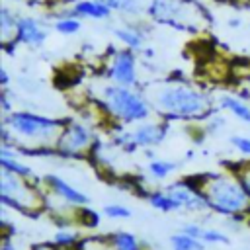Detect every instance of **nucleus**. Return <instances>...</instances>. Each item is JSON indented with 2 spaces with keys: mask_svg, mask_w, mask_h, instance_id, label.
<instances>
[{
  "mask_svg": "<svg viewBox=\"0 0 250 250\" xmlns=\"http://www.w3.org/2000/svg\"><path fill=\"white\" fill-rule=\"evenodd\" d=\"M172 250H203V244L199 238H193L186 232L172 236Z\"/></svg>",
  "mask_w": 250,
  "mask_h": 250,
  "instance_id": "nucleus-16",
  "label": "nucleus"
},
{
  "mask_svg": "<svg viewBox=\"0 0 250 250\" xmlns=\"http://www.w3.org/2000/svg\"><path fill=\"white\" fill-rule=\"evenodd\" d=\"M55 29L59 33H62V35H72V33H76L80 29V21L76 18H72V16H64V18H59L57 20Z\"/></svg>",
  "mask_w": 250,
  "mask_h": 250,
  "instance_id": "nucleus-19",
  "label": "nucleus"
},
{
  "mask_svg": "<svg viewBox=\"0 0 250 250\" xmlns=\"http://www.w3.org/2000/svg\"><path fill=\"white\" fill-rule=\"evenodd\" d=\"M104 4H107L111 10H119V12H129L135 14L143 8L145 0H102Z\"/></svg>",
  "mask_w": 250,
  "mask_h": 250,
  "instance_id": "nucleus-17",
  "label": "nucleus"
},
{
  "mask_svg": "<svg viewBox=\"0 0 250 250\" xmlns=\"http://www.w3.org/2000/svg\"><path fill=\"white\" fill-rule=\"evenodd\" d=\"M164 133H166V129L160 127V125H154V123L141 125V127H137L131 133V145L133 146H152V145H158L164 139Z\"/></svg>",
  "mask_w": 250,
  "mask_h": 250,
  "instance_id": "nucleus-10",
  "label": "nucleus"
},
{
  "mask_svg": "<svg viewBox=\"0 0 250 250\" xmlns=\"http://www.w3.org/2000/svg\"><path fill=\"white\" fill-rule=\"evenodd\" d=\"M230 143H232L242 154H250V139H248V137H240V135H236V137L230 139Z\"/></svg>",
  "mask_w": 250,
  "mask_h": 250,
  "instance_id": "nucleus-24",
  "label": "nucleus"
},
{
  "mask_svg": "<svg viewBox=\"0 0 250 250\" xmlns=\"http://www.w3.org/2000/svg\"><path fill=\"white\" fill-rule=\"evenodd\" d=\"M248 191L242 184L229 178H213L205 186V201L223 215H234L248 205Z\"/></svg>",
  "mask_w": 250,
  "mask_h": 250,
  "instance_id": "nucleus-2",
  "label": "nucleus"
},
{
  "mask_svg": "<svg viewBox=\"0 0 250 250\" xmlns=\"http://www.w3.org/2000/svg\"><path fill=\"white\" fill-rule=\"evenodd\" d=\"M221 105L225 109H229L234 117H238L240 121H246L250 123V105L246 102H242L240 98H234V96H223L221 98Z\"/></svg>",
  "mask_w": 250,
  "mask_h": 250,
  "instance_id": "nucleus-12",
  "label": "nucleus"
},
{
  "mask_svg": "<svg viewBox=\"0 0 250 250\" xmlns=\"http://www.w3.org/2000/svg\"><path fill=\"white\" fill-rule=\"evenodd\" d=\"M242 186H244V189L248 191V195H250V170L242 176Z\"/></svg>",
  "mask_w": 250,
  "mask_h": 250,
  "instance_id": "nucleus-27",
  "label": "nucleus"
},
{
  "mask_svg": "<svg viewBox=\"0 0 250 250\" xmlns=\"http://www.w3.org/2000/svg\"><path fill=\"white\" fill-rule=\"evenodd\" d=\"M74 238H76V232H66V230H59V232H57V236H55V240H57L59 244H62V246L72 244V242H74Z\"/></svg>",
  "mask_w": 250,
  "mask_h": 250,
  "instance_id": "nucleus-25",
  "label": "nucleus"
},
{
  "mask_svg": "<svg viewBox=\"0 0 250 250\" xmlns=\"http://www.w3.org/2000/svg\"><path fill=\"white\" fill-rule=\"evenodd\" d=\"M174 168H176V164H174V162H168V160H152V162L148 164L150 176H154V178H158V180L166 178L170 172H174Z\"/></svg>",
  "mask_w": 250,
  "mask_h": 250,
  "instance_id": "nucleus-18",
  "label": "nucleus"
},
{
  "mask_svg": "<svg viewBox=\"0 0 250 250\" xmlns=\"http://www.w3.org/2000/svg\"><path fill=\"white\" fill-rule=\"evenodd\" d=\"M0 164H2V170H8V172H12V174H16V176H33L31 168L25 166V164H21V162H18L16 158H12L6 146H2Z\"/></svg>",
  "mask_w": 250,
  "mask_h": 250,
  "instance_id": "nucleus-13",
  "label": "nucleus"
},
{
  "mask_svg": "<svg viewBox=\"0 0 250 250\" xmlns=\"http://www.w3.org/2000/svg\"><path fill=\"white\" fill-rule=\"evenodd\" d=\"M111 8L102 0H80L72 6L68 16L72 18H92V20H105L109 18Z\"/></svg>",
  "mask_w": 250,
  "mask_h": 250,
  "instance_id": "nucleus-9",
  "label": "nucleus"
},
{
  "mask_svg": "<svg viewBox=\"0 0 250 250\" xmlns=\"http://www.w3.org/2000/svg\"><path fill=\"white\" fill-rule=\"evenodd\" d=\"M109 76L119 84V86H133L137 82V70H135V57L131 51H119L113 57Z\"/></svg>",
  "mask_w": 250,
  "mask_h": 250,
  "instance_id": "nucleus-5",
  "label": "nucleus"
},
{
  "mask_svg": "<svg viewBox=\"0 0 250 250\" xmlns=\"http://www.w3.org/2000/svg\"><path fill=\"white\" fill-rule=\"evenodd\" d=\"M166 191L180 203V207H186V209L195 211V209H203V207L207 205L205 197L199 195V193H197L193 188H189L188 184H172Z\"/></svg>",
  "mask_w": 250,
  "mask_h": 250,
  "instance_id": "nucleus-8",
  "label": "nucleus"
},
{
  "mask_svg": "<svg viewBox=\"0 0 250 250\" xmlns=\"http://www.w3.org/2000/svg\"><path fill=\"white\" fill-rule=\"evenodd\" d=\"M8 125L16 133H20L21 137H27V139H51L61 129L62 123L55 121L51 117L27 113V111H16L8 117Z\"/></svg>",
  "mask_w": 250,
  "mask_h": 250,
  "instance_id": "nucleus-4",
  "label": "nucleus"
},
{
  "mask_svg": "<svg viewBox=\"0 0 250 250\" xmlns=\"http://www.w3.org/2000/svg\"><path fill=\"white\" fill-rule=\"evenodd\" d=\"M0 74H2V84L6 86V84H8V74H6V70L2 68V70H0Z\"/></svg>",
  "mask_w": 250,
  "mask_h": 250,
  "instance_id": "nucleus-28",
  "label": "nucleus"
},
{
  "mask_svg": "<svg viewBox=\"0 0 250 250\" xmlns=\"http://www.w3.org/2000/svg\"><path fill=\"white\" fill-rule=\"evenodd\" d=\"M104 102L115 117H119L121 121H127V123L145 119L148 115L146 102L139 94L129 90L127 86H119V84L107 86L104 90Z\"/></svg>",
  "mask_w": 250,
  "mask_h": 250,
  "instance_id": "nucleus-3",
  "label": "nucleus"
},
{
  "mask_svg": "<svg viewBox=\"0 0 250 250\" xmlns=\"http://www.w3.org/2000/svg\"><path fill=\"white\" fill-rule=\"evenodd\" d=\"M16 27H18V20H16V16H12V12L4 6V8L0 10V29H2V35L8 37L10 31H16Z\"/></svg>",
  "mask_w": 250,
  "mask_h": 250,
  "instance_id": "nucleus-21",
  "label": "nucleus"
},
{
  "mask_svg": "<svg viewBox=\"0 0 250 250\" xmlns=\"http://www.w3.org/2000/svg\"><path fill=\"white\" fill-rule=\"evenodd\" d=\"M45 182H47V184L55 189V193H57L59 197H62L64 201L74 203V205H84V203H88V197H86L82 191H78L76 188H72L70 184H66L64 180H61L59 176L49 174V176H45Z\"/></svg>",
  "mask_w": 250,
  "mask_h": 250,
  "instance_id": "nucleus-11",
  "label": "nucleus"
},
{
  "mask_svg": "<svg viewBox=\"0 0 250 250\" xmlns=\"http://www.w3.org/2000/svg\"><path fill=\"white\" fill-rule=\"evenodd\" d=\"M150 205L158 211H174V209H180V203L168 193V191H156L148 197Z\"/></svg>",
  "mask_w": 250,
  "mask_h": 250,
  "instance_id": "nucleus-14",
  "label": "nucleus"
},
{
  "mask_svg": "<svg viewBox=\"0 0 250 250\" xmlns=\"http://www.w3.org/2000/svg\"><path fill=\"white\" fill-rule=\"evenodd\" d=\"M104 211H105V215L111 217V219H127V217L131 215V211H129L127 207L117 205V203H113V205H105Z\"/></svg>",
  "mask_w": 250,
  "mask_h": 250,
  "instance_id": "nucleus-22",
  "label": "nucleus"
},
{
  "mask_svg": "<svg viewBox=\"0 0 250 250\" xmlns=\"http://www.w3.org/2000/svg\"><path fill=\"white\" fill-rule=\"evenodd\" d=\"M201 240H203V242H223V244L229 242V238H227L221 230H213V229H205Z\"/></svg>",
  "mask_w": 250,
  "mask_h": 250,
  "instance_id": "nucleus-23",
  "label": "nucleus"
},
{
  "mask_svg": "<svg viewBox=\"0 0 250 250\" xmlns=\"http://www.w3.org/2000/svg\"><path fill=\"white\" fill-rule=\"evenodd\" d=\"M203 230H205V229H201V227H197V225H186V227L182 229V232H186V234H189V236H193V238H199V240H201V236H203Z\"/></svg>",
  "mask_w": 250,
  "mask_h": 250,
  "instance_id": "nucleus-26",
  "label": "nucleus"
},
{
  "mask_svg": "<svg viewBox=\"0 0 250 250\" xmlns=\"http://www.w3.org/2000/svg\"><path fill=\"white\" fill-rule=\"evenodd\" d=\"M154 105L170 117H197L205 111L207 100L189 86L170 84L154 94Z\"/></svg>",
  "mask_w": 250,
  "mask_h": 250,
  "instance_id": "nucleus-1",
  "label": "nucleus"
},
{
  "mask_svg": "<svg viewBox=\"0 0 250 250\" xmlns=\"http://www.w3.org/2000/svg\"><path fill=\"white\" fill-rule=\"evenodd\" d=\"M16 39L25 45L39 47L47 39V29L35 18H20L16 27Z\"/></svg>",
  "mask_w": 250,
  "mask_h": 250,
  "instance_id": "nucleus-6",
  "label": "nucleus"
},
{
  "mask_svg": "<svg viewBox=\"0 0 250 250\" xmlns=\"http://www.w3.org/2000/svg\"><path fill=\"white\" fill-rule=\"evenodd\" d=\"M113 244H115V250H141L137 238L129 232H117L113 238Z\"/></svg>",
  "mask_w": 250,
  "mask_h": 250,
  "instance_id": "nucleus-20",
  "label": "nucleus"
},
{
  "mask_svg": "<svg viewBox=\"0 0 250 250\" xmlns=\"http://www.w3.org/2000/svg\"><path fill=\"white\" fill-rule=\"evenodd\" d=\"M90 139H92L90 131H88L84 125L74 123V125H70V127L61 135L59 146H61V150H64V152H78V150H82V148L90 143Z\"/></svg>",
  "mask_w": 250,
  "mask_h": 250,
  "instance_id": "nucleus-7",
  "label": "nucleus"
},
{
  "mask_svg": "<svg viewBox=\"0 0 250 250\" xmlns=\"http://www.w3.org/2000/svg\"><path fill=\"white\" fill-rule=\"evenodd\" d=\"M113 33H115V37L119 41H123L131 49H139L143 45V33L137 31V29H133V27H117Z\"/></svg>",
  "mask_w": 250,
  "mask_h": 250,
  "instance_id": "nucleus-15",
  "label": "nucleus"
}]
</instances>
